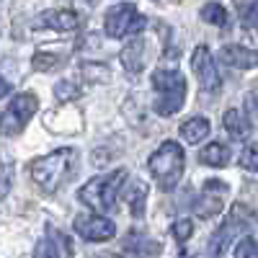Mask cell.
Returning <instances> with one entry per match:
<instances>
[{
    "mask_svg": "<svg viewBox=\"0 0 258 258\" xmlns=\"http://www.w3.org/2000/svg\"><path fill=\"white\" fill-rule=\"evenodd\" d=\"M73 160H75V150L73 147H59V150H52V153L44 155V158L31 160L29 173L47 194H54L64 183V178H68L70 168H73Z\"/></svg>",
    "mask_w": 258,
    "mask_h": 258,
    "instance_id": "obj_1",
    "label": "cell"
},
{
    "mask_svg": "<svg viewBox=\"0 0 258 258\" xmlns=\"http://www.w3.org/2000/svg\"><path fill=\"white\" fill-rule=\"evenodd\" d=\"M153 88L158 101L153 103V111L158 116H173L183 109L186 101V78L178 70H155L153 73Z\"/></svg>",
    "mask_w": 258,
    "mask_h": 258,
    "instance_id": "obj_2",
    "label": "cell"
},
{
    "mask_svg": "<svg viewBox=\"0 0 258 258\" xmlns=\"http://www.w3.org/2000/svg\"><path fill=\"white\" fill-rule=\"evenodd\" d=\"M150 173L163 191L176 188L183 176V147L173 140H165L153 155H150Z\"/></svg>",
    "mask_w": 258,
    "mask_h": 258,
    "instance_id": "obj_3",
    "label": "cell"
},
{
    "mask_svg": "<svg viewBox=\"0 0 258 258\" xmlns=\"http://www.w3.org/2000/svg\"><path fill=\"white\" fill-rule=\"evenodd\" d=\"M124 181H126V170H124V168L114 170V173H106V176H96V178H91L85 186H80L78 199H80L83 204L98 209V212H109V209H114V204H116L119 188H121Z\"/></svg>",
    "mask_w": 258,
    "mask_h": 258,
    "instance_id": "obj_4",
    "label": "cell"
},
{
    "mask_svg": "<svg viewBox=\"0 0 258 258\" xmlns=\"http://www.w3.org/2000/svg\"><path fill=\"white\" fill-rule=\"evenodd\" d=\"M258 225V217H255V212L245 204H235L227 214V220L220 225V230L212 235V243H209V253L214 255H222L227 253L230 243L232 240H238L240 235H245L248 230H253Z\"/></svg>",
    "mask_w": 258,
    "mask_h": 258,
    "instance_id": "obj_5",
    "label": "cell"
},
{
    "mask_svg": "<svg viewBox=\"0 0 258 258\" xmlns=\"http://www.w3.org/2000/svg\"><path fill=\"white\" fill-rule=\"evenodd\" d=\"M39 109V98L31 91L16 93L8 103V109L0 114V135L3 137H16L26 129V124L31 121V116Z\"/></svg>",
    "mask_w": 258,
    "mask_h": 258,
    "instance_id": "obj_6",
    "label": "cell"
},
{
    "mask_svg": "<svg viewBox=\"0 0 258 258\" xmlns=\"http://www.w3.org/2000/svg\"><path fill=\"white\" fill-rule=\"evenodd\" d=\"M103 26H106V34L111 39H126L132 34H140L147 26V18L132 3H119V6L106 11Z\"/></svg>",
    "mask_w": 258,
    "mask_h": 258,
    "instance_id": "obj_7",
    "label": "cell"
},
{
    "mask_svg": "<svg viewBox=\"0 0 258 258\" xmlns=\"http://www.w3.org/2000/svg\"><path fill=\"white\" fill-rule=\"evenodd\" d=\"M227 183L220 181V178H209L204 186H202V194L197 199V207H194V212H197V217L202 220H212L217 217V214L222 212L225 207V199H227Z\"/></svg>",
    "mask_w": 258,
    "mask_h": 258,
    "instance_id": "obj_8",
    "label": "cell"
},
{
    "mask_svg": "<svg viewBox=\"0 0 258 258\" xmlns=\"http://www.w3.org/2000/svg\"><path fill=\"white\" fill-rule=\"evenodd\" d=\"M191 68L199 78V85L204 93H217L222 88V78L217 73V64H214V57L209 54V49L202 44L194 49V57H191Z\"/></svg>",
    "mask_w": 258,
    "mask_h": 258,
    "instance_id": "obj_9",
    "label": "cell"
},
{
    "mask_svg": "<svg viewBox=\"0 0 258 258\" xmlns=\"http://www.w3.org/2000/svg\"><path fill=\"white\" fill-rule=\"evenodd\" d=\"M73 227L88 243H103V240H111L116 235V225L109 217H101V214H80L73 222Z\"/></svg>",
    "mask_w": 258,
    "mask_h": 258,
    "instance_id": "obj_10",
    "label": "cell"
},
{
    "mask_svg": "<svg viewBox=\"0 0 258 258\" xmlns=\"http://www.w3.org/2000/svg\"><path fill=\"white\" fill-rule=\"evenodd\" d=\"M44 126L49 132H57V135H70V132H80L83 129V114L73 106H64V109H57V111H49L44 116Z\"/></svg>",
    "mask_w": 258,
    "mask_h": 258,
    "instance_id": "obj_11",
    "label": "cell"
},
{
    "mask_svg": "<svg viewBox=\"0 0 258 258\" xmlns=\"http://www.w3.org/2000/svg\"><path fill=\"white\" fill-rule=\"evenodd\" d=\"M220 59L227 64V68H235V70H253V68H258V52L248 49L243 44H225L220 49Z\"/></svg>",
    "mask_w": 258,
    "mask_h": 258,
    "instance_id": "obj_12",
    "label": "cell"
},
{
    "mask_svg": "<svg viewBox=\"0 0 258 258\" xmlns=\"http://www.w3.org/2000/svg\"><path fill=\"white\" fill-rule=\"evenodd\" d=\"M121 64H124V70L126 73H132V75H140L145 68H147V44H145V39H132L129 44L121 49L119 54Z\"/></svg>",
    "mask_w": 258,
    "mask_h": 258,
    "instance_id": "obj_13",
    "label": "cell"
},
{
    "mask_svg": "<svg viewBox=\"0 0 258 258\" xmlns=\"http://www.w3.org/2000/svg\"><path fill=\"white\" fill-rule=\"evenodd\" d=\"M34 26H49L54 31H75L80 26V16L75 11H44L36 21Z\"/></svg>",
    "mask_w": 258,
    "mask_h": 258,
    "instance_id": "obj_14",
    "label": "cell"
},
{
    "mask_svg": "<svg viewBox=\"0 0 258 258\" xmlns=\"http://www.w3.org/2000/svg\"><path fill=\"white\" fill-rule=\"evenodd\" d=\"M34 255H73V243L68 240L64 232L47 225V240H41V245L34 250Z\"/></svg>",
    "mask_w": 258,
    "mask_h": 258,
    "instance_id": "obj_15",
    "label": "cell"
},
{
    "mask_svg": "<svg viewBox=\"0 0 258 258\" xmlns=\"http://www.w3.org/2000/svg\"><path fill=\"white\" fill-rule=\"evenodd\" d=\"M121 248H124V253H132V255H160L163 253L160 243L145 238V235H140V232H129L124 238V243H121Z\"/></svg>",
    "mask_w": 258,
    "mask_h": 258,
    "instance_id": "obj_16",
    "label": "cell"
},
{
    "mask_svg": "<svg viewBox=\"0 0 258 258\" xmlns=\"http://www.w3.org/2000/svg\"><path fill=\"white\" fill-rule=\"evenodd\" d=\"M222 124H225V129L230 132L232 140H245L250 135V126H253L248 121V116H243L238 109H227L225 116H222Z\"/></svg>",
    "mask_w": 258,
    "mask_h": 258,
    "instance_id": "obj_17",
    "label": "cell"
},
{
    "mask_svg": "<svg viewBox=\"0 0 258 258\" xmlns=\"http://www.w3.org/2000/svg\"><path fill=\"white\" fill-rule=\"evenodd\" d=\"M199 160L204 165H212V168H225L230 163V150L222 142H209L207 147H202Z\"/></svg>",
    "mask_w": 258,
    "mask_h": 258,
    "instance_id": "obj_18",
    "label": "cell"
},
{
    "mask_svg": "<svg viewBox=\"0 0 258 258\" xmlns=\"http://www.w3.org/2000/svg\"><path fill=\"white\" fill-rule=\"evenodd\" d=\"M147 194H150V186L145 181H140V178H132V186H129V194H126V202H129V209H132L135 217H142V214H145Z\"/></svg>",
    "mask_w": 258,
    "mask_h": 258,
    "instance_id": "obj_19",
    "label": "cell"
},
{
    "mask_svg": "<svg viewBox=\"0 0 258 258\" xmlns=\"http://www.w3.org/2000/svg\"><path fill=\"white\" fill-rule=\"evenodd\" d=\"M181 137H183L186 142H191V145L202 142L204 137H209V121H207L204 116H194V119L183 121V124H181Z\"/></svg>",
    "mask_w": 258,
    "mask_h": 258,
    "instance_id": "obj_20",
    "label": "cell"
},
{
    "mask_svg": "<svg viewBox=\"0 0 258 258\" xmlns=\"http://www.w3.org/2000/svg\"><path fill=\"white\" fill-rule=\"evenodd\" d=\"M80 73H83L85 80H91V83H109L111 80V70L106 68L103 62H83Z\"/></svg>",
    "mask_w": 258,
    "mask_h": 258,
    "instance_id": "obj_21",
    "label": "cell"
},
{
    "mask_svg": "<svg viewBox=\"0 0 258 258\" xmlns=\"http://www.w3.org/2000/svg\"><path fill=\"white\" fill-rule=\"evenodd\" d=\"M202 21H207V24H212V26H227V21H230V16H227V11L220 6V3H207L204 8H202Z\"/></svg>",
    "mask_w": 258,
    "mask_h": 258,
    "instance_id": "obj_22",
    "label": "cell"
},
{
    "mask_svg": "<svg viewBox=\"0 0 258 258\" xmlns=\"http://www.w3.org/2000/svg\"><path fill=\"white\" fill-rule=\"evenodd\" d=\"M62 64V54H54V52H36L34 59H31V68L36 73H47V70H54Z\"/></svg>",
    "mask_w": 258,
    "mask_h": 258,
    "instance_id": "obj_23",
    "label": "cell"
},
{
    "mask_svg": "<svg viewBox=\"0 0 258 258\" xmlns=\"http://www.w3.org/2000/svg\"><path fill=\"white\" fill-rule=\"evenodd\" d=\"M54 98L59 103H70V101L80 98V88H78L75 83H70V80H62V83L54 85Z\"/></svg>",
    "mask_w": 258,
    "mask_h": 258,
    "instance_id": "obj_24",
    "label": "cell"
},
{
    "mask_svg": "<svg viewBox=\"0 0 258 258\" xmlns=\"http://www.w3.org/2000/svg\"><path fill=\"white\" fill-rule=\"evenodd\" d=\"M240 165L250 173H258V142H248L240 153Z\"/></svg>",
    "mask_w": 258,
    "mask_h": 258,
    "instance_id": "obj_25",
    "label": "cell"
},
{
    "mask_svg": "<svg viewBox=\"0 0 258 258\" xmlns=\"http://www.w3.org/2000/svg\"><path fill=\"white\" fill-rule=\"evenodd\" d=\"M232 253L238 255V258H258V240L243 238V240H238V245H235Z\"/></svg>",
    "mask_w": 258,
    "mask_h": 258,
    "instance_id": "obj_26",
    "label": "cell"
},
{
    "mask_svg": "<svg viewBox=\"0 0 258 258\" xmlns=\"http://www.w3.org/2000/svg\"><path fill=\"white\" fill-rule=\"evenodd\" d=\"M170 230H173V238L178 243H186L191 235H194V220H176Z\"/></svg>",
    "mask_w": 258,
    "mask_h": 258,
    "instance_id": "obj_27",
    "label": "cell"
},
{
    "mask_svg": "<svg viewBox=\"0 0 258 258\" xmlns=\"http://www.w3.org/2000/svg\"><path fill=\"white\" fill-rule=\"evenodd\" d=\"M243 29L250 31L253 36L258 34V0H253V3L248 6V11L243 13Z\"/></svg>",
    "mask_w": 258,
    "mask_h": 258,
    "instance_id": "obj_28",
    "label": "cell"
},
{
    "mask_svg": "<svg viewBox=\"0 0 258 258\" xmlns=\"http://www.w3.org/2000/svg\"><path fill=\"white\" fill-rule=\"evenodd\" d=\"M245 116L253 126H258V93H248L245 96Z\"/></svg>",
    "mask_w": 258,
    "mask_h": 258,
    "instance_id": "obj_29",
    "label": "cell"
},
{
    "mask_svg": "<svg viewBox=\"0 0 258 258\" xmlns=\"http://www.w3.org/2000/svg\"><path fill=\"white\" fill-rule=\"evenodd\" d=\"M11 191V178L8 176H0V199H6Z\"/></svg>",
    "mask_w": 258,
    "mask_h": 258,
    "instance_id": "obj_30",
    "label": "cell"
},
{
    "mask_svg": "<svg viewBox=\"0 0 258 258\" xmlns=\"http://www.w3.org/2000/svg\"><path fill=\"white\" fill-rule=\"evenodd\" d=\"M8 91H11V83H8L3 75H0V98H3V96H8Z\"/></svg>",
    "mask_w": 258,
    "mask_h": 258,
    "instance_id": "obj_31",
    "label": "cell"
}]
</instances>
